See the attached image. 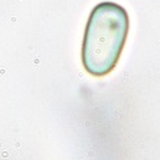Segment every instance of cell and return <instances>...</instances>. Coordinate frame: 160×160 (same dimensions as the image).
I'll list each match as a JSON object with an SVG mask.
<instances>
[{
  "instance_id": "6da1fadb",
  "label": "cell",
  "mask_w": 160,
  "mask_h": 160,
  "mask_svg": "<svg viewBox=\"0 0 160 160\" xmlns=\"http://www.w3.org/2000/svg\"><path fill=\"white\" fill-rule=\"evenodd\" d=\"M130 28L127 10L102 2L92 9L82 42V63L94 77H104L116 68Z\"/></svg>"
}]
</instances>
